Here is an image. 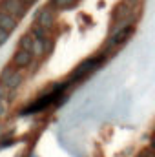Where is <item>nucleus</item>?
<instances>
[{
	"mask_svg": "<svg viewBox=\"0 0 155 157\" xmlns=\"http://www.w3.org/2000/svg\"><path fill=\"white\" fill-rule=\"evenodd\" d=\"M106 53H108V51H104V53H100V55H95V57H91V59H86L82 64H78L77 68L73 70L70 80H71V82H77V80H82L86 75H89L91 71H95V68H99V66L106 60Z\"/></svg>",
	"mask_w": 155,
	"mask_h": 157,
	"instance_id": "1",
	"label": "nucleus"
},
{
	"mask_svg": "<svg viewBox=\"0 0 155 157\" xmlns=\"http://www.w3.org/2000/svg\"><path fill=\"white\" fill-rule=\"evenodd\" d=\"M22 80H24V73L18 71V68H9V66H7V68L2 71V75H0V82L6 84L9 91H17V90L20 88Z\"/></svg>",
	"mask_w": 155,
	"mask_h": 157,
	"instance_id": "2",
	"label": "nucleus"
},
{
	"mask_svg": "<svg viewBox=\"0 0 155 157\" xmlns=\"http://www.w3.org/2000/svg\"><path fill=\"white\" fill-rule=\"evenodd\" d=\"M26 7H28V6H26L24 2H20V0H0V9L7 11V13H9L11 17H15L17 20L24 17Z\"/></svg>",
	"mask_w": 155,
	"mask_h": 157,
	"instance_id": "3",
	"label": "nucleus"
},
{
	"mask_svg": "<svg viewBox=\"0 0 155 157\" xmlns=\"http://www.w3.org/2000/svg\"><path fill=\"white\" fill-rule=\"evenodd\" d=\"M135 33V26H130V28H126V29H122V31H119L117 35L113 37H110L108 40V46H106V49H112V48H119V46H122L126 40H130V37Z\"/></svg>",
	"mask_w": 155,
	"mask_h": 157,
	"instance_id": "4",
	"label": "nucleus"
},
{
	"mask_svg": "<svg viewBox=\"0 0 155 157\" xmlns=\"http://www.w3.org/2000/svg\"><path fill=\"white\" fill-rule=\"evenodd\" d=\"M33 53L31 51H26V49H17L15 51V55H13V64H15V68H18V70H24V68H28V66H31V62H33Z\"/></svg>",
	"mask_w": 155,
	"mask_h": 157,
	"instance_id": "5",
	"label": "nucleus"
},
{
	"mask_svg": "<svg viewBox=\"0 0 155 157\" xmlns=\"http://www.w3.org/2000/svg\"><path fill=\"white\" fill-rule=\"evenodd\" d=\"M53 20H55V13H53L51 7H42V9H39V13H37V26L49 29L53 26Z\"/></svg>",
	"mask_w": 155,
	"mask_h": 157,
	"instance_id": "6",
	"label": "nucleus"
},
{
	"mask_svg": "<svg viewBox=\"0 0 155 157\" xmlns=\"http://www.w3.org/2000/svg\"><path fill=\"white\" fill-rule=\"evenodd\" d=\"M17 18L15 17H11L7 11H4V9H0V28L2 29H6L7 33H11V31H15V28H17Z\"/></svg>",
	"mask_w": 155,
	"mask_h": 157,
	"instance_id": "7",
	"label": "nucleus"
},
{
	"mask_svg": "<svg viewBox=\"0 0 155 157\" xmlns=\"http://www.w3.org/2000/svg\"><path fill=\"white\" fill-rule=\"evenodd\" d=\"M128 11H130V7L126 6V2H122V4H119L115 9H113V15H112V20L113 22H119L120 18H124L126 15H128Z\"/></svg>",
	"mask_w": 155,
	"mask_h": 157,
	"instance_id": "8",
	"label": "nucleus"
},
{
	"mask_svg": "<svg viewBox=\"0 0 155 157\" xmlns=\"http://www.w3.org/2000/svg\"><path fill=\"white\" fill-rule=\"evenodd\" d=\"M33 42H35V37H33L31 33H29V35H24V37L20 39V48H22V49H26V51H31Z\"/></svg>",
	"mask_w": 155,
	"mask_h": 157,
	"instance_id": "9",
	"label": "nucleus"
},
{
	"mask_svg": "<svg viewBox=\"0 0 155 157\" xmlns=\"http://www.w3.org/2000/svg\"><path fill=\"white\" fill-rule=\"evenodd\" d=\"M49 4L55 9H64V7H70L73 4V0H49Z\"/></svg>",
	"mask_w": 155,
	"mask_h": 157,
	"instance_id": "10",
	"label": "nucleus"
},
{
	"mask_svg": "<svg viewBox=\"0 0 155 157\" xmlns=\"http://www.w3.org/2000/svg\"><path fill=\"white\" fill-rule=\"evenodd\" d=\"M31 35H33L35 39H46V37H47V29H46V28H40V26H35L33 31H31Z\"/></svg>",
	"mask_w": 155,
	"mask_h": 157,
	"instance_id": "11",
	"label": "nucleus"
},
{
	"mask_svg": "<svg viewBox=\"0 0 155 157\" xmlns=\"http://www.w3.org/2000/svg\"><path fill=\"white\" fill-rule=\"evenodd\" d=\"M7 97H9V90H7L6 84L0 82V102H2V101H7Z\"/></svg>",
	"mask_w": 155,
	"mask_h": 157,
	"instance_id": "12",
	"label": "nucleus"
},
{
	"mask_svg": "<svg viewBox=\"0 0 155 157\" xmlns=\"http://www.w3.org/2000/svg\"><path fill=\"white\" fill-rule=\"evenodd\" d=\"M7 110H9V102L7 101H2L0 102V119H4L7 115Z\"/></svg>",
	"mask_w": 155,
	"mask_h": 157,
	"instance_id": "13",
	"label": "nucleus"
},
{
	"mask_svg": "<svg viewBox=\"0 0 155 157\" xmlns=\"http://www.w3.org/2000/svg\"><path fill=\"white\" fill-rule=\"evenodd\" d=\"M137 157H155V154H153V150H152V148H148V150H142Z\"/></svg>",
	"mask_w": 155,
	"mask_h": 157,
	"instance_id": "14",
	"label": "nucleus"
},
{
	"mask_svg": "<svg viewBox=\"0 0 155 157\" xmlns=\"http://www.w3.org/2000/svg\"><path fill=\"white\" fill-rule=\"evenodd\" d=\"M20 2H24V4H26V6H31V4H33V2H35V0H20Z\"/></svg>",
	"mask_w": 155,
	"mask_h": 157,
	"instance_id": "15",
	"label": "nucleus"
},
{
	"mask_svg": "<svg viewBox=\"0 0 155 157\" xmlns=\"http://www.w3.org/2000/svg\"><path fill=\"white\" fill-rule=\"evenodd\" d=\"M150 148L155 152V139H152V143H150Z\"/></svg>",
	"mask_w": 155,
	"mask_h": 157,
	"instance_id": "16",
	"label": "nucleus"
},
{
	"mask_svg": "<svg viewBox=\"0 0 155 157\" xmlns=\"http://www.w3.org/2000/svg\"><path fill=\"white\" fill-rule=\"evenodd\" d=\"M2 133H4V130H2V124H0V137H2Z\"/></svg>",
	"mask_w": 155,
	"mask_h": 157,
	"instance_id": "17",
	"label": "nucleus"
}]
</instances>
